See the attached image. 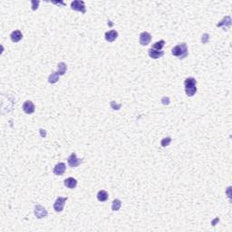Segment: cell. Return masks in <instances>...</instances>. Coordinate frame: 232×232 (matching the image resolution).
<instances>
[{"instance_id":"cell-1","label":"cell","mask_w":232,"mask_h":232,"mask_svg":"<svg viewBox=\"0 0 232 232\" xmlns=\"http://www.w3.org/2000/svg\"><path fill=\"white\" fill-rule=\"evenodd\" d=\"M197 82L196 79L193 77H189L184 81V87H185V93L187 96H193L196 92H197V87H196Z\"/></svg>"},{"instance_id":"cell-2","label":"cell","mask_w":232,"mask_h":232,"mask_svg":"<svg viewBox=\"0 0 232 232\" xmlns=\"http://www.w3.org/2000/svg\"><path fill=\"white\" fill-rule=\"evenodd\" d=\"M172 56L178 57L179 60H182L188 56V46L186 43H181L172 49Z\"/></svg>"},{"instance_id":"cell-3","label":"cell","mask_w":232,"mask_h":232,"mask_svg":"<svg viewBox=\"0 0 232 232\" xmlns=\"http://www.w3.org/2000/svg\"><path fill=\"white\" fill-rule=\"evenodd\" d=\"M71 8L74 11L82 12V13H86V8L84 1L81 0H74L71 3Z\"/></svg>"},{"instance_id":"cell-4","label":"cell","mask_w":232,"mask_h":232,"mask_svg":"<svg viewBox=\"0 0 232 232\" xmlns=\"http://www.w3.org/2000/svg\"><path fill=\"white\" fill-rule=\"evenodd\" d=\"M67 162H68V165L72 168H75L77 166H79L82 162H83V160H80L76 157V154L74 152L71 153L70 156L67 158Z\"/></svg>"},{"instance_id":"cell-5","label":"cell","mask_w":232,"mask_h":232,"mask_svg":"<svg viewBox=\"0 0 232 232\" xmlns=\"http://www.w3.org/2000/svg\"><path fill=\"white\" fill-rule=\"evenodd\" d=\"M34 212L37 219H44V218L47 217V215H48V212L46 210V208H44L41 205H36Z\"/></svg>"},{"instance_id":"cell-6","label":"cell","mask_w":232,"mask_h":232,"mask_svg":"<svg viewBox=\"0 0 232 232\" xmlns=\"http://www.w3.org/2000/svg\"><path fill=\"white\" fill-rule=\"evenodd\" d=\"M68 200V198H62V197H58L54 203V210L56 212H62L64 207V204L66 202V200Z\"/></svg>"},{"instance_id":"cell-7","label":"cell","mask_w":232,"mask_h":232,"mask_svg":"<svg viewBox=\"0 0 232 232\" xmlns=\"http://www.w3.org/2000/svg\"><path fill=\"white\" fill-rule=\"evenodd\" d=\"M23 111L26 114H34L36 111V106L33 104V102L31 101H26L23 104Z\"/></svg>"},{"instance_id":"cell-8","label":"cell","mask_w":232,"mask_h":232,"mask_svg":"<svg viewBox=\"0 0 232 232\" xmlns=\"http://www.w3.org/2000/svg\"><path fill=\"white\" fill-rule=\"evenodd\" d=\"M152 41V36L148 32H142L140 34V44L142 46H147Z\"/></svg>"},{"instance_id":"cell-9","label":"cell","mask_w":232,"mask_h":232,"mask_svg":"<svg viewBox=\"0 0 232 232\" xmlns=\"http://www.w3.org/2000/svg\"><path fill=\"white\" fill-rule=\"evenodd\" d=\"M104 36H105L106 41H108L109 43H113L114 41H115L116 39H117L118 33L116 32L115 30H110V31L105 33Z\"/></svg>"},{"instance_id":"cell-10","label":"cell","mask_w":232,"mask_h":232,"mask_svg":"<svg viewBox=\"0 0 232 232\" xmlns=\"http://www.w3.org/2000/svg\"><path fill=\"white\" fill-rule=\"evenodd\" d=\"M65 170H66L65 164L63 162H59V163H57L56 165V167L54 168V174H56L57 176L58 175L61 176V175H63V174L64 173Z\"/></svg>"},{"instance_id":"cell-11","label":"cell","mask_w":232,"mask_h":232,"mask_svg":"<svg viewBox=\"0 0 232 232\" xmlns=\"http://www.w3.org/2000/svg\"><path fill=\"white\" fill-rule=\"evenodd\" d=\"M10 37H11V40L14 43H18L23 38V35H22L20 30H15L11 33Z\"/></svg>"},{"instance_id":"cell-12","label":"cell","mask_w":232,"mask_h":232,"mask_svg":"<svg viewBox=\"0 0 232 232\" xmlns=\"http://www.w3.org/2000/svg\"><path fill=\"white\" fill-rule=\"evenodd\" d=\"M63 184H64L65 187H67V188L73 189H74V188L77 186V180H76L74 178L70 177V178H67L66 179H64Z\"/></svg>"},{"instance_id":"cell-13","label":"cell","mask_w":232,"mask_h":232,"mask_svg":"<svg viewBox=\"0 0 232 232\" xmlns=\"http://www.w3.org/2000/svg\"><path fill=\"white\" fill-rule=\"evenodd\" d=\"M231 26V17L230 16H225L219 24H217V26L218 27H220V26H227V27H230Z\"/></svg>"},{"instance_id":"cell-14","label":"cell","mask_w":232,"mask_h":232,"mask_svg":"<svg viewBox=\"0 0 232 232\" xmlns=\"http://www.w3.org/2000/svg\"><path fill=\"white\" fill-rule=\"evenodd\" d=\"M163 55H164L163 51H156V50H153L152 48L149 50V56H150V57L152 58V59L161 58L162 56H163Z\"/></svg>"},{"instance_id":"cell-15","label":"cell","mask_w":232,"mask_h":232,"mask_svg":"<svg viewBox=\"0 0 232 232\" xmlns=\"http://www.w3.org/2000/svg\"><path fill=\"white\" fill-rule=\"evenodd\" d=\"M108 198H109V195H108V193H107L106 190L102 189V190H100V191L97 193V200H98L99 201H102V202L106 201V200H108Z\"/></svg>"},{"instance_id":"cell-16","label":"cell","mask_w":232,"mask_h":232,"mask_svg":"<svg viewBox=\"0 0 232 232\" xmlns=\"http://www.w3.org/2000/svg\"><path fill=\"white\" fill-rule=\"evenodd\" d=\"M164 46H165V41L164 40H161V41H158L155 44H153L152 49L156 50V51H162V49L163 48Z\"/></svg>"},{"instance_id":"cell-17","label":"cell","mask_w":232,"mask_h":232,"mask_svg":"<svg viewBox=\"0 0 232 232\" xmlns=\"http://www.w3.org/2000/svg\"><path fill=\"white\" fill-rule=\"evenodd\" d=\"M59 73H58V72H53L51 74H50V76L48 77V82L50 83V84H56V83H57L58 80H59Z\"/></svg>"},{"instance_id":"cell-18","label":"cell","mask_w":232,"mask_h":232,"mask_svg":"<svg viewBox=\"0 0 232 232\" xmlns=\"http://www.w3.org/2000/svg\"><path fill=\"white\" fill-rule=\"evenodd\" d=\"M58 67V73L60 75H63L66 73L67 70V65L64 63H59L57 65Z\"/></svg>"},{"instance_id":"cell-19","label":"cell","mask_w":232,"mask_h":232,"mask_svg":"<svg viewBox=\"0 0 232 232\" xmlns=\"http://www.w3.org/2000/svg\"><path fill=\"white\" fill-rule=\"evenodd\" d=\"M121 207V201L118 199H115L112 203V210L114 211H118Z\"/></svg>"},{"instance_id":"cell-20","label":"cell","mask_w":232,"mask_h":232,"mask_svg":"<svg viewBox=\"0 0 232 232\" xmlns=\"http://www.w3.org/2000/svg\"><path fill=\"white\" fill-rule=\"evenodd\" d=\"M171 142H172V138H171L170 136H168V137H165V138H163V139L162 140L161 145H162V147H166V146H169V145L171 144Z\"/></svg>"},{"instance_id":"cell-21","label":"cell","mask_w":232,"mask_h":232,"mask_svg":"<svg viewBox=\"0 0 232 232\" xmlns=\"http://www.w3.org/2000/svg\"><path fill=\"white\" fill-rule=\"evenodd\" d=\"M31 4H32V9L35 11V10H36V9L38 8V5H39L40 2H39V1H35V0H33V1H31Z\"/></svg>"},{"instance_id":"cell-22","label":"cell","mask_w":232,"mask_h":232,"mask_svg":"<svg viewBox=\"0 0 232 232\" xmlns=\"http://www.w3.org/2000/svg\"><path fill=\"white\" fill-rule=\"evenodd\" d=\"M111 107H112L114 110H119V109L121 107V104H115L114 101H113V102H111Z\"/></svg>"},{"instance_id":"cell-23","label":"cell","mask_w":232,"mask_h":232,"mask_svg":"<svg viewBox=\"0 0 232 232\" xmlns=\"http://www.w3.org/2000/svg\"><path fill=\"white\" fill-rule=\"evenodd\" d=\"M209 38H210L209 35H208V34H204V35L202 36V37H201V42H202V44H206V43L209 41Z\"/></svg>"},{"instance_id":"cell-24","label":"cell","mask_w":232,"mask_h":232,"mask_svg":"<svg viewBox=\"0 0 232 232\" xmlns=\"http://www.w3.org/2000/svg\"><path fill=\"white\" fill-rule=\"evenodd\" d=\"M162 102L163 104H170V98H168V97H163V98L162 99Z\"/></svg>"},{"instance_id":"cell-25","label":"cell","mask_w":232,"mask_h":232,"mask_svg":"<svg viewBox=\"0 0 232 232\" xmlns=\"http://www.w3.org/2000/svg\"><path fill=\"white\" fill-rule=\"evenodd\" d=\"M40 131H41V134H42V136H44V137H45V136H46V131H44V132H43V130H42V129L40 130Z\"/></svg>"}]
</instances>
